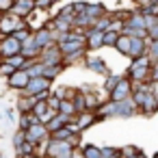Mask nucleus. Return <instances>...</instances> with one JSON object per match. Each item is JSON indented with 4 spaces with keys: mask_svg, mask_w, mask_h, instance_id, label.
<instances>
[{
    "mask_svg": "<svg viewBox=\"0 0 158 158\" xmlns=\"http://www.w3.org/2000/svg\"><path fill=\"white\" fill-rule=\"evenodd\" d=\"M18 28H20V31L24 28V22H22V20H18V18L9 15V13H5L2 18H0V33H2V35L18 33Z\"/></svg>",
    "mask_w": 158,
    "mask_h": 158,
    "instance_id": "f257e3e1",
    "label": "nucleus"
},
{
    "mask_svg": "<svg viewBox=\"0 0 158 158\" xmlns=\"http://www.w3.org/2000/svg\"><path fill=\"white\" fill-rule=\"evenodd\" d=\"M20 46H22V44H20V39H18L15 35H13V37L7 35L2 41H0V54H2L5 59H9V56H13V54L20 52Z\"/></svg>",
    "mask_w": 158,
    "mask_h": 158,
    "instance_id": "f03ea898",
    "label": "nucleus"
},
{
    "mask_svg": "<svg viewBox=\"0 0 158 158\" xmlns=\"http://www.w3.org/2000/svg\"><path fill=\"white\" fill-rule=\"evenodd\" d=\"M28 82H31V76H28L26 72H18V69H15V72L9 76V87H11V89H26Z\"/></svg>",
    "mask_w": 158,
    "mask_h": 158,
    "instance_id": "7ed1b4c3",
    "label": "nucleus"
},
{
    "mask_svg": "<svg viewBox=\"0 0 158 158\" xmlns=\"http://www.w3.org/2000/svg\"><path fill=\"white\" fill-rule=\"evenodd\" d=\"M46 132H48V130H46V128H44L39 121H37V123L33 121V126L28 128V134H26V139H28V141H33V143H37V141H41V139L46 136Z\"/></svg>",
    "mask_w": 158,
    "mask_h": 158,
    "instance_id": "20e7f679",
    "label": "nucleus"
},
{
    "mask_svg": "<svg viewBox=\"0 0 158 158\" xmlns=\"http://www.w3.org/2000/svg\"><path fill=\"white\" fill-rule=\"evenodd\" d=\"M126 95H128V82H126V80H119V82H117V89L110 93V98H113L115 102H121V100H126Z\"/></svg>",
    "mask_w": 158,
    "mask_h": 158,
    "instance_id": "39448f33",
    "label": "nucleus"
},
{
    "mask_svg": "<svg viewBox=\"0 0 158 158\" xmlns=\"http://www.w3.org/2000/svg\"><path fill=\"white\" fill-rule=\"evenodd\" d=\"M130 44H132V39L130 37H117V50L119 52H123V54H130Z\"/></svg>",
    "mask_w": 158,
    "mask_h": 158,
    "instance_id": "423d86ee",
    "label": "nucleus"
},
{
    "mask_svg": "<svg viewBox=\"0 0 158 158\" xmlns=\"http://www.w3.org/2000/svg\"><path fill=\"white\" fill-rule=\"evenodd\" d=\"M13 0H0V11H11Z\"/></svg>",
    "mask_w": 158,
    "mask_h": 158,
    "instance_id": "0eeeda50",
    "label": "nucleus"
},
{
    "mask_svg": "<svg viewBox=\"0 0 158 158\" xmlns=\"http://www.w3.org/2000/svg\"><path fill=\"white\" fill-rule=\"evenodd\" d=\"M0 158H2V156H0Z\"/></svg>",
    "mask_w": 158,
    "mask_h": 158,
    "instance_id": "6e6552de",
    "label": "nucleus"
}]
</instances>
